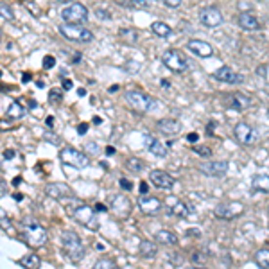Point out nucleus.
<instances>
[{
  "label": "nucleus",
  "instance_id": "f257e3e1",
  "mask_svg": "<svg viewBox=\"0 0 269 269\" xmlns=\"http://www.w3.org/2000/svg\"><path fill=\"white\" fill-rule=\"evenodd\" d=\"M60 201L63 203V207H65V212L70 215L76 223L86 226L88 230H94V231L99 230V221H97L95 210L92 208L90 205H86L84 201H79V199H76L74 196L63 198L60 199Z\"/></svg>",
  "mask_w": 269,
  "mask_h": 269
},
{
  "label": "nucleus",
  "instance_id": "f03ea898",
  "mask_svg": "<svg viewBox=\"0 0 269 269\" xmlns=\"http://www.w3.org/2000/svg\"><path fill=\"white\" fill-rule=\"evenodd\" d=\"M22 239L23 242L31 248H41L47 242L49 235H47V230L43 226L40 225V221H36L34 217H27V219L22 221Z\"/></svg>",
  "mask_w": 269,
  "mask_h": 269
},
{
  "label": "nucleus",
  "instance_id": "7ed1b4c3",
  "mask_svg": "<svg viewBox=\"0 0 269 269\" xmlns=\"http://www.w3.org/2000/svg\"><path fill=\"white\" fill-rule=\"evenodd\" d=\"M61 244L65 249V255L72 262H79L84 257V246L81 242V237L76 231H63L61 233Z\"/></svg>",
  "mask_w": 269,
  "mask_h": 269
},
{
  "label": "nucleus",
  "instance_id": "20e7f679",
  "mask_svg": "<svg viewBox=\"0 0 269 269\" xmlns=\"http://www.w3.org/2000/svg\"><path fill=\"white\" fill-rule=\"evenodd\" d=\"M124 101H126L131 110L138 111V113H147L154 106L153 97L140 92V90H127L126 94H124Z\"/></svg>",
  "mask_w": 269,
  "mask_h": 269
},
{
  "label": "nucleus",
  "instance_id": "39448f33",
  "mask_svg": "<svg viewBox=\"0 0 269 269\" xmlns=\"http://www.w3.org/2000/svg\"><path fill=\"white\" fill-rule=\"evenodd\" d=\"M58 31L61 33V36L68 41H76V43H88L94 40V33L88 31V29L77 25V23H63L58 27Z\"/></svg>",
  "mask_w": 269,
  "mask_h": 269
},
{
  "label": "nucleus",
  "instance_id": "423d86ee",
  "mask_svg": "<svg viewBox=\"0 0 269 269\" xmlns=\"http://www.w3.org/2000/svg\"><path fill=\"white\" fill-rule=\"evenodd\" d=\"M60 160L68 167L74 169H86L90 165V156L86 153H81L74 147H63L60 151Z\"/></svg>",
  "mask_w": 269,
  "mask_h": 269
},
{
  "label": "nucleus",
  "instance_id": "0eeeda50",
  "mask_svg": "<svg viewBox=\"0 0 269 269\" xmlns=\"http://www.w3.org/2000/svg\"><path fill=\"white\" fill-rule=\"evenodd\" d=\"M162 61H164V65L167 66L169 70L176 72V74H182V72H185L188 68V60L180 52V50L170 49V50H167V52H164Z\"/></svg>",
  "mask_w": 269,
  "mask_h": 269
},
{
  "label": "nucleus",
  "instance_id": "6e6552de",
  "mask_svg": "<svg viewBox=\"0 0 269 269\" xmlns=\"http://www.w3.org/2000/svg\"><path fill=\"white\" fill-rule=\"evenodd\" d=\"M242 212H244V205L239 203V201H226V203L217 205L214 210L215 217L225 219V221L235 219V217H239Z\"/></svg>",
  "mask_w": 269,
  "mask_h": 269
},
{
  "label": "nucleus",
  "instance_id": "1a4fd4ad",
  "mask_svg": "<svg viewBox=\"0 0 269 269\" xmlns=\"http://www.w3.org/2000/svg\"><path fill=\"white\" fill-rule=\"evenodd\" d=\"M233 135H235L237 142L241 144V145H253L258 140L257 129L253 126H249V124H246V122H239L233 127Z\"/></svg>",
  "mask_w": 269,
  "mask_h": 269
},
{
  "label": "nucleus",
  "instance_id": "9d476101",
  "mask_svg": "<svg viewBox=\"0 0 269 269\" xmlns=\"http://www.w3.org/2000/svg\"><path fill=\"white\" fill-rule=\"evenodd\" d=\"M61 18L66 23H84L88 20V9L83 4L76 2V4H70L61 11Z\"/></svg>",
  "mask_w": 269,
  "mask_h": 269
},
{
  "label": "nucleus",
  "instance_id": "9b49d317",
  "mask_svg": "<svg viewBox=\"0 0 269 269\" xmlns=\"http://www.w3.org/2000/svg\"><path fill=\"white\" fill-rule=\"evenodd\" d=\"M198 170L205 176L223 178V176L228 172V164H226V162H214V160H208V162L198 164Z\"/></svg>",
  "mask_w": 269,
  "mask_h": 269
},
{
  "label": "nucleus",
  "instance_id": "f8f14e48",
  "mask_svg": "<svg viewBox=\"0 0 269 269\" xmlns=\"http://www.w3.org/2000/svg\"><path fill=\"white\" fill-rule=\"evenodd\" d=\"M199 20H201V23H203L205 27L214 29V27H219L225 18H223L221 9H217L215 6H210V7L201 9V13H199Z\"/></svg>",
  "mask_w": 269,
  "mask_h": 269
},
{
  "label": "nucleus",
  "instance_id": "ddd939ff",
  "mask_svg": "<svg viewBox=\"0 0 269 269\" xmlns=\"http://www.w3.org/2000/svg\"><path fill=\"white\" fill-rule=\"evenodd\" d=\"M110 210L119 217V219H127V217L131 215L133 205L127 196H122L121 194V196H115V198L111 199Z\"/></svg>",
  "mask_w": 269,
  "mask_h": 269
},
{
  "label": "nucleus",
  "instance_id": "4468645a",
  "mask_svg": "<svg viewBox=\"0 0 269 269\" xmlns=\"http://www.w3.org/2000/svg\"><path fill=\"white\" fill-rule=\"evenodd\" d=\"M138 208L145 215H156L160 210L164 208V205H162V201H160L158 198L149 196V194H142V196L138 198Z\"/></svg>",
  "mask_w": 269,
  "mask_h": 269
},
{
  "label": "nucleus",
  "instance_id": "2eb2a0df",
  "mask_svg": "<svg viewBox=\"0 0 269 269\" xmlns=\"http://www.w3.org/2000/svg\"><path fill=\"white\" fill-rule=\"evenodd\" d=\"M149 180H151V183H153L154 187L162 188V190H170L176 185V180L169 172H165V170H151Z\"/></svg>",
  "mask_w": 269,
  "mask_h": 269
},
{
  "label": "nucleus",
  "instance_id": "dca6fc26",
  "mask_svg": "<svg viewBox=\"0 0 269 269\" xmlns=\"http://www.w3.org/2000/svg\"><path fill=\"white\" fill-rule=\"evenodd\" d=\"M214 77L221 83H228V84H239L244 81V77L241 74H237L231 66H221L214 72Z\"/></svg>",
  "mask_w": 269,
  "mask_h": 269
},
{
  "label": "nucleus",
  "instance_id": "f3484780",
  "mask_svg": "<svg viewBox=\"0 0 269 269\" xmlns=\"http://www.w3.org/2000/svg\"><path fill=\"white\" fill-rule=\"evenodd\" d=\"M251 104V99L244 94H226L225 106L233 111H244L248 106Z\"/></svg>",
  "mask_w": 269,
  "mask_h": 269
},
{
  "label": "nucleus",
  "instance_id": "a211bd4d",
  "mask_svg": "<svg viewBox=\"0 0 269 269\" xmlns=\"http://www.w3.org/2000/svg\"><path fill=\"white\" fill-rule=\"evenodd\" d=\"M187 49L198 58H212L214 56V47L203 40H190L187 41Z\"/></svg>",
  "mask_w": 269,
  "mask_h": 269
},
{
  "label": "nucleus",
  "instance_id": "6ab92c4d",
  "mask_svg": "<svg viewBox=\"0 0 269 269\" xmlns=\"http://www.w3.org/2000/svg\"><path fill=\"white\" fill-rule=\"evenodd\" d=\"M45 194L47 196H50V198L54 199H63V198H70V196H74V190H72L66 183H49L47 187H45Z\"/></svg>",
  "mask_w": 269,
  "mask_h": 269
},
{
  "label": "nucleus",
  "instance_id": "aec40b11",
  "mask_svg": "<svg viewBox=\"0 0 269 269\" xmlns=\"http://www.w3.org/2000/svg\"><path fill=\"white\" fill-rule=\"evenodd\" d=\"M145 147L154 154V156H158V158H165L167 154H169V149L165 144H162L158 138L151 137V135H145Z\"/></svg>",
  "mask_w": 269,
  "mask_h": 269
},
{
  "label": "nucleus",
  "instance_id": "412c9836",
  "mask_svg": "<svg viewBox=\"0 0 269 269\" xmlns=\"http://www.w3.org/2000/svg\"><path fill=\"white\" fill-rule=\"evenodd\" d=\"M237 23H239V27L244 29V31H258L260 29V22L257 20V17H253L251 13H241L239 17H237Z\"/></svg>",
  "mask_w": 269,
  "mask_h": 269
},
{
  "label": "nucleus",
  "instance_id": "4be33fe9",
  "mask_svg": "<svg viewBox=\"0 0 269 269\" xmlns=\"http://www.w3.org/2000/svg\"><path fill=\"white\" fill-rule=\"evenodd\" d=\"M158 129L165 135H178L182 131V124L176 119H162L158 121Z\"/></svg>",
  "mask_w": 269,
  "mask_h": 269
},
{
  "label": "nucleus",
  "instance_id": "5701e85b",
  "mask_svg": "<svg viewBox=\"0 0 269 269\" xmlns=\"http://www.w3.org/2000/svg\"><path fill=\"white\" fill-rule=\"evenodd\" d=\"M138 253H140L144 258H154L156 255H158V246H156L153 241L142 239L140 244H138Z\"/></svg>",
  "mask_w": 269,
  "mask_h": 269
},
{
  "label": "nucleus",
  "instance_id": "b1692460",
  "mask_svg": "<svg viewBox=\"0 0 269 269\" xmlns=\"http://www.w3.org/2000/svg\"><path fill=\"white\" fill-rule=\"evenodd\" d=\"M251 188L255 192H269V176L268 174H255L251 180Z\"/></svg>",
  "mask_w": 269,
  "mask_h": 269
},
{
  "label": "nucleus",
  "instance_id": "393cba45",
  "mask_svg": "<svg viewBox=\"0 0 269 269\" xmlns=\"http://www.w3.org/2000/svg\"><path fill=\"white\" fill-rule=\"evenodd\" d=\"M154 239L160 242V244H165V246H176L178 242H180V239H178V235H176L174 231H169V230H160L156 235H154Z\"/></svg>",
  "mask_w": 269,
  "mask_h": 269
},
{
  "label": "nucleus",
  "instance_id": "a878e982",
  "mask_svg": "<svg viewBox=\"0 0 269 269\" xmlns=\"http://www.w3.org/2000/svg\"><path fill=\"white\" fill-rule=\"evenodd\" d=\"M151 31H153L156 36H160V38H169L170 34H172L170 25L165 22H154L153 25H151Z\"/></svg>",
  "mask_w": 269,
  "mask_h": 269
},
{
  "label": "nucleus",
  "instance_id": "bb28decb",
  "mask_svg": "<svg viewBox=\"0 0 269 269\" xmlns=\"http://www.w3.org/2000/svg\"><path fill=\"white\" fill-rule=\"evenodd\" d=\"M119 36H121L122 41L127 45H137L138 43V33L135 31V29H121Z\"/></svg>",
  "mask_w": 269,
  "mask_h": 269
},
{
  "label": "nucleus",
  "instance_id": "cd10ccee",
  "mask_svg": "<svg viewBox=\"0 0 269 269\" xmlns=\"http://www.w3.org/2000/svg\"><path fill=\"white\" fill-rule=\"evenodd\" d=\"M23 115H25V108L18 101H13L9 108H7V117L9 119H22Z\"/></svg>",
  "mask_w": 269,
  "mask_h": 269
},
{
  "label": "nucleus",
  "instance_id": "c85d7f7f",
  "mask_svg": "<svg viewBox=\"0 0 269 269\" xmlns=\"http://www.w3.org/2000/svg\"><path fill=\"white\" fill-rule=\"evenodd\" d=\"M169 214H172V215H176V217H182V219H185V217H188V215H190V208H188V207L183 203V201H178V203H176L174 207L169 210Z\"/></svg>",
  "mask_w": 269,
  "mask_h": 269
},
{
  "label": "nucleus",
  "instance_id": "c756f323",
  "mask_svg": "<svg viewBox=\"0 0 269 269\" xmlns=\"http://www.w3.org/2000/svg\"><path fill=\"white\" fill-rule=\"evenodd\" d=\"M20 264H22L23 268H40L41 266V258L36 255V253H31V255H27V257H23L22 260H20Z\"/></svg>",
  "mask_w": 269,
  "mask_h": 269
},
{
  "label": "nucleus",
  "instance_id": "7c9ffc66",
  "mask_svg": "<svg viewBox=\"0 0 269 269\" xmlns=\"http://www.w3.org/2000/svg\"><path fill=\"white\" fill-rule=\"evenodd\" d=\"M126 167L131 170V172H142L145 164H144L140 158H137V156H131V158L126 160Z\"/></svg>",
  "mask_w": 269,
  "mask_h": 269
},
{
  "label": "nucleus",
  "instance_id": "2f4dec72",
  "mask_svg": "<svg viewBox=\"0 0 269 269\" xmlns=\"http://www.w3.org/2000/svg\"><path fill=\"white\" fill-rule=\"evenodd\" d=\"M255 262L260 266V268H269V249H258L255 253Z\"/></svg>",
  "mask_w": 269,
  "mask_h": 269
},
{
  "label": "nucleus",
  "instance_id": "473e14b6",
  "mask_svg": "<svg viewBox=\"0 0 269 269\" xmlns=\"http://www.w3.org/2000/svg\"><path fill=\"white\" fill-rule=\"evenodd\" d=\"M94 268H97V269H108V268H117V264H115V260H111V258H99L97 262L94 264Z\"/></svg>",
  "mask_w": 269,
  "mask_h": 269
},
{
  "label": "nucleus",
  "instance_id": "72a5a7b5",
  "mask_svg": "<svg viewBox=\"0 0 269 269\" xmlns=\"http://www.w3.org/2000/svg\"><path fill=\"white\" fill-rule=\"evenodd\" d=\"M61 101H63V94H61V90H50V95H49L50 104H60Z\"/></svg>",
  "mask_w": 269,
  "mask_h": 269
},
{
  "label": "nucleus",
  "instance_id": "f704fd0d",
  "mask_svg": "<svg viewBox=\"0 0 269 269\" xmlns=\"http://www.w3.org/2000/svg\"><path fill=\"white\" fill-rule=\"evenodd\" d=\"M0 15H2V20H4V22H6V20H13V11L6 6V4L0 6Z\"/></svg>",
  "mask_w": 269,
  "mask_h": 269
},
{
  "label": "nucleus",
  "instance_id": "c9c22d12",
  "mask_svg": "<svg viewBox=\"0 0 269 269\" xmlns=\"http://www.w3.org/2000/svg\"><path fill=\"white\" fill-rule=\"evenodd\" d=\"M194 153L201 154V156H210L212 151H210V147H205V145H196V147H194Z\"/></svg>",
  "mask_w": 269,
  "mask_h": 269
},
{
  "label": "nucleus",
  "instance_id": "e433bc0d",
  "mask_svg": "<svg viewBox=\"0 0 269 269\" xmlns=\"http://www.w3.org/2000/svg\"><path fill=\"white\" fill-rule=\"evenodd\" d=\"M54 65H56V58H54V56H45V58H43V68H47V70H49V68H52Z\"/></svg>",
  "mask_w": 269,
  "mask_h": 269
},
{
  "label": "nucleus",
  "instance_id": "4c0bfd02",
  "mask_svg": "<svg viewBox=\"0 0 269 269\" xmlns=\"http://www.w3.org/2000/svg\"><path fill=\"white\" fill-rule=\"evenodd\" d=\"M133 6H138V7H151L153 6L154 0H131Z\"/></svg>",
  "mask_w": 269,
  "mask_h": 269
},
{
  "label": "nucleus",
  "instance_id": "58836bf2",
  "mask_svg": "<svg viewBox=\"0 0 269 269\" xmlns=\"http://www.w3.org/2000/svg\"><path fill=\"white\" fill-rule=\"evenodd\" d=\"M119 185H121V188H124V190H131L133 188V183L129 182V180H126V178H121V180H119Z\"/></svg>",
  "mask_w": 269,
  "mask_h": 269
},
{
  "label": "nucleus",
  "instance_id": "ea45409f",
  "mask_svg": "<svg viewBox=\"0 0 269 269\" xmlns=\"http://www.w3.org/2000/svg\"><path fill=\"white\" fill-rule=\"evenodd\" d=\"M162 2L169 7H180V4H182V0H162Z\"/></svg>",
  "mask_w": 269,
  "mask_h": 269
},
{
  "label": "nucleus",
  "instance_id": "a19ab883",
  "mask_svg": "<svg viewBox=\"0 0 269 269\" xmlns=\"http://www.w3.org/2000/svg\"><path fill=\"white\" fill-rule=\"evenodd\" d=\"M86 151H92V153H97V151H99V145H97V144L95 142H88L86 144Z\"/></svg>",
  "mask_w": 269,
  "mask_h": 269
},
{
  "label": "nucleus",
  "instance_id": "79ce46f5",
  "mask_svg": "<svg viewBox=\"0 0 269 269\" xmlns=\"http://www.w3.org/2000/svg\"><path fill=\"white\" fill-rule=\"evenodd\" d=\"M198 138H199L198 133H188V135H187V142L196 144V142H198Z\"/></svg>",
  "mask_w": 269,
  "mask_h": 269
},
{
  "label": "nucleus",
  "instance_id": "37998d69",
  "mask_svg": "<svg viewBox=\"0 0 269 269\" xmlns=\"http://www.w3.org/2000/svg\"><path fill=\"white\" fill-rule=\"evenodd\" d=\"M192 262L203 264L205 262V257H203V255H199V253H194V255H192Z\"/></svg>",
  "mask_w": 269,
  "mask_h": 269
},
{
  "label": "nucleus",
  "instance_id": "c03bdc74",
  "mask_svg": "<svg viewBox=\"0 0 269 269\" xmlns=\"http://www.w3.org/2000/svg\"><path fill=\"white\" fill-rule=\"evenodd\" d=\"M2 156H4V160H11L13 156H15V151H11V149H6V151H4V154H2Z\"/></svg>",
  "mask_w": 269,
  "mask_h": 269
},
{
  "label": "nucleus",
  "instance_id": "a18cd8bd",
  "mask_svg": "<svg viewBox=\"0 0 269 269\" xmlns=\"http://www.w3.org/2000/svg\"><path fill=\"white\" fill-rule=\"evenodd\" d=\"M2 228H4V230H6V228H9V219L6 217V214H4V212H2Z\"/></svg>",
  "mask_w": 269,
  "mask_h": 269
},
{
  "label": "nucleus",
  "instance_id": "49530a36",
  "mask_svg": "<svg viewBox=\"0 0 269 269\" xmlns=\"http://www.w3.org/2000/svg\"><path fill=\"white\" fill-rule=\"evenodd\" d=\"M45 126H47V127H54V117H47V121H45Z\"/></svg>",
  "mask_w": 269,
  "mask_h": 269
},
{
  "label": "nucleus",
  "instance_id": "de8ad7c7",
  "mask_svg": "<svg viewBox=\"0 0 269 269\" xmlns=\"http://www.w3.org/2000/svg\"><path fill=\"white\" fill-rule=\"evenodd\" d=\"M70 88H72V81L70 79H65V81H63V90L66 92V90H70Z\"/></svg>",
  "mask_w": 269,
  "mask_h": 269
},
{
  "label": "nucleus",
  "instance_id": "09e8293b",
  "mask_svg": "<svg viewBox=\"0 0 269 269\" xmlns=\"http://www.w3.org/2000/svg\"><path fill=\"white\" fill-rule=\"evenodd\" d=\"M77 131L81 133V135H84V133L88 131V124H81V126L77 127Z\"/></svg>",
  "mask_w": 269,
  "mask_h": 269
},
{
  "label": "nucleus",
  "instance_id": "8fccbe9b",
  "mask_svg": "<svg viewBox=\"0 0 269 269\" xmlns=\"http://www.w3.org/2000/svg\"><path fill=\"white\" fill-rule=\"evenodd\" d=\"M140 192L147 194V183H145V182H142V185H140Z\"/></svg>",
  "mask_w": 269,
  "mask_h": 269
},
{
  "label": "nucleus",
  "instance_id": "3c124183",
  "mask_svg": "<svg viewBox=\"0 0 269 269\" xmlns=\"http://www.w3.org/2000/svg\"><path fill=\"white\" fill-rule=\"evenodd\" d=\"M95 208H97V212H106V210H108V208L104 207V205H101V203L95 205Z\"/></svg>",
  "mask_w": 269,
  "mask_h": 269
},
{
  "label": "nucleus",
  "instance_id": "603ef678",
  "mask_svg": "<svg viewBox=\"0 0 269 269\" xmlns=\"http://www.w3.org/2000/svg\"><path fill=\"white\" fill-rule=\"evenodd\" d=\"M106 154H108V156H113V154H115V149H113V147H106Z\"/></svg>",
  "mask_w": 269,
  "mask_h": 269
},
{
  "label": "nucleus",
  "instance_id": "864d4df0",
  "mask_svg": "<svg viewBox=\"0 0 269 269\" xmlns=\"http://www.w3.org/2000/svg\"><path fill=\"white\" fill-rule=\"evenodd\" d=\"M60 2H70V0H60Z\"/></svg>",
  "mask_w": 269,
  "mask_h": 269
},
{
  "label": "nucleus",
  "instance_id": "5fc2aeb1",
  "mask_svg": "<svg viewBox=\"0 0 269 269\" xmlns=\"http://www.w3.org/2000/svg\"><path fill=\"white\" fill-rule=\"evenodd\" d=\"M268 214H269V205H268Z\"/></svg>",
  "mask_w": 269,
  "mask_h": 269
},
{
  "label": "nucleus",
  "instance_id": "6e6d98bb",
  "mask_svg": "<svg viewBox=\"0 0 269 269\" xmlns=\"http://www.w3.org/2000/svg\"><path fill=\"white\" fill-rule=\"evenodd\" d=\"M268 117H269V110H268Z\"/></svg>",
  "mask_w": 269,
  "mask_h": 269
}]
</instances>
